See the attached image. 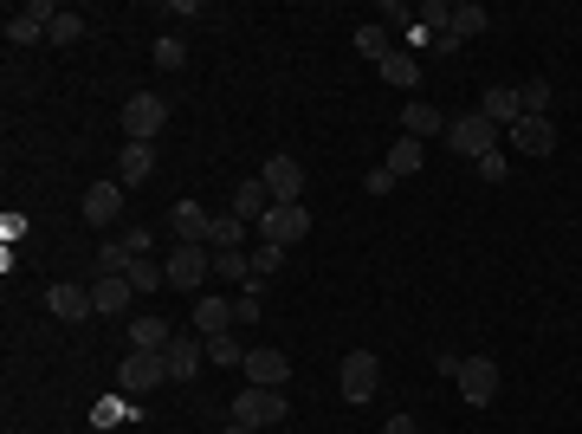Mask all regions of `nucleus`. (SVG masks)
I'll list each match as a JSON object with an SVG mask.
<instances>
[{
  "label": "nucleus",
  "mask_w": 582,
  "mask_h": 434,
  "mask_svg": "<svg viewBox=\"0 0 582 434\" xmlns=\"http://www.w3.org/2000/svg\"><path fill=\"white\" fill-rule=\"evenodd\" d=\"M182 59H188V46H182L175 33H169V39H156V65H162V72H175Z\"/></svg>",
  "instance_id": "obj_37"
},
{
  "label": "nucleus",
  "mask_w": 582,
  "mask_h": 434,
  "mask_svg": "<svg viewBox=\"0 0 582 434\" xmlns=\"http://www.w3.org/2000/svg\"><path fill=\"white\" fill-rule=\"evenodd\" d=\"M485 26H492V13H485L479 0H460V7H453V26H447V33H453V39H479Z\"/></svg>",
  "instance_id": "obj_25"
},
{
  "label": "nucleus",
  "mask_w": 582,
  "mask_h": 434,
  "mask_svg": "<svg viewBox=\"0 0 582 434\" xmlns=\"http://www.w3.org/2000/svg\"><path fill=\"white\" fill-rule=\"evenodd\" d=\"M337 383H343V402H369V396L382 389L376 350H350V357H343V370H337Z\"/></svg>",
  "instance_id": "obj_5"
},
{
  "label": "nucleus",
  "mask_w": 582,
  "mask_h": 434,
  "mask_svg": "<svg viewBox=\"0 0 582 434\" xmlns=\"http://www.w3.org/2000/svg\"><path fill=\"white\" fill-rule=\"evenodd\" d=\"M518 104H524V117H550V104H557L550 78H524V85H518Z\"/></svg>",
  "instance_id": "obj_27"
},
{
  "label": "nucleus",
  "mask_w": 582,
  "mask_h": 434,
  "mask_svg": "<svg viewBox=\"0 0 582 434\" xmlns=\"http://www.w3.org/2000/svg\"><path fill=\"white\" fill-rule=\"evenodd\" d=\"M117 383L130 389V396H149V389L169 383V363H162L156 350H130V357H123V370H117Z\"/></svg>",
  "instance_id": "obj_6"
},
{
  "label": "nucleus",
  "mask_w": 582,
  "mask_h": 434,
  "mask_svg": "<svg viewBox=\"0 0 582 434\" xmlns=\"http://www.w3.org/2000/svg\"><path fill=\"white\" fill-rule=\"evenodd\" d=\"M46 305H52V318H65V324H78V318H91V286H78V279H59V286L46 292Z\"/></svg>",
  "instance_id": "obj_15"
},
{
  "label": "nucleus",
  "mask_w": 582,
  "mask_h": 434,
  "mask_svg": "<svg viewBox=\"0 0 582 434\" xmlns=\"http://www.w3.org/2000/svg\"><path fill=\"white\" fill-rule=\"evenodd\" d=\"M201 357H207L201 331H175V344L162 350V363H169V383H188V376L201 370Z\"/></svg>",
  "instance_id": "obj_12"
},
{
  "label": "nucleus",
  "mask_w": 582,
  "mask_h": 434,
  "mask_svg": "<svg viewBox=\"0 0 582 434\" xmlns=\"http://www.w3.org/2000/svg\"><path fill=\"white\" fill-rule=\"evenodd\" d=\"M123 279H130L136 292H162V286H169V266H162V260H136Z\"/></svg>",
  "instance_id": "obj_31"
},
{
  "label": "nucleus",
  "mask_w": 582,
  "mask_h": 434,
  "mask_svg": "<svg viewBox=\"0 0 582 434\" xmlns=\"http://www.w3.org/2000/svg\"><path fill=\"white\" fill-rule=\"evenodd\" d=\"M233 318H240V324H259V318H266V305H259V279H246V292L233 298Z\"/></svg>",
  "instance_id": "obj_34"
},
{
  "label": "nucleus",
  "mask_w": 582,
  "mask_h": 434,
  "mask_svg": "<svg viewBox=\"0 0 582 434\" xmlns=\"http://www.w3.org/2000/svg\"><path fill=\"white\" fill-rule=\"evenodd\" d=\"M123 214V182H91L85 188V221L91 227H110Z\"/></svg>",
  "instance_id": "obj_17"
},
{
  "label": "nucleus",
  "mask_w": 582,
  "mask_h": 434,
  "mask_svg": "<svg viewBox=\"0 0 582 434\" xmlns=\"http://www.w3.org/2000/svg\"><path fill=\"white\" fill-rule=\"evenodd\" d=\"M207 273H214V247H175L169 253V286L175 292H201Z\"/></svg>",
  "instance_id": "obj_9"
},
{
  "label": "nucleus",
  "mask_w": 582,
  "mask_h": 434,
  "mask_svg": "<svg viewBox=\"0 0 582 434\" xmlns=\"http://www.w3.org/2000/svg\"><path fill=\"white\" fill-rule=\"evenodd\" d=\"M240 370H246V383H253V389H279V383H291V357H285V350H272V344H253Z\"/></svg>",
  "instance_id": "obj_8"
},
{
  "label": "nucleus",
  "mask_w": 582,
  "mask_h": 434,
  "mask_svg": "<svg viewBox=\"0 0 582 434\" xmlns=\"http://www.w3.org/2000/svg\"><path fill=\"white\" fill-rule=\"evenodd\" d=\"M162 130H169V98H156V91H136V98L123 104V137H130V143H156Z\"/></svg>",
  "instance_id": "obj_1"
},
{
  "label": "nucleus",
  "mask_w": 582,
  "mask_h": 434,
  "mask_svg": "<svg viewBox=\"0 0 582 434\" xmlns=\"http://www.w3.org/2000/svg\"><path fill=\"white\" fill-rule=\"evenodd\" d=\"M169 234H175V247H207V240H214V214H207L201 201H175Z\"/></svg>",
  "instance_id": "obj_7"
},
{
  "label": "nucleus",
  "mask_w": 582,
  "mask_h": 434,
  "mask_svg": "<svg viewBox=\"0 0 582 434\" xmlns=\"http://www.w3.org/2000/svg\"><path fill=\"white\" fill-rule=\"evenodd\" d=\"M253 234L259 240H272V247H298V240L304 234H311V214H304V201H272V208H266V221H259L253 227Z\"/></svg>",
  "instance_id": "obj_3"
},
{
  "label": "nucleus",
  "mask_w": 582,
  "mask_h": 434,
  "mask_svg": "<svg viewBox=\"0 0 582 434\" xmlns=\"http://www.w3.org/2000/svg\"><path fill=\"white\" fill-rule=\"evenodd\" d=\"M505 137H511V156H550L557 149V124L550 117H518Z\"/></svg>",
  "instance_id": "obj_11"
},
{
  "label": "nucleus",
  "mask_w": 582,
  "mask_h": 434,
  "mask_svg": "<svg viewBox=\"0 0 582 434\" xmlns=\"http://www.w3.org/2000/svg\"><path fill=\"white\" fill-rule=\"evenodd\" d=\"M363 188H369V195H388V188H395V175H388V162H376V169L363 175Z\"/></svg>",
  "instance_id": "obj_39"
},
{
  "label": "nucleus",
  "mask_w": 582,
  "mask_h": 434,
  "mask_svg": "<svg viewBox=\"0 0 582 434\" xmlns=\"http://www.w3.org/2000/svg\"><path fill=\"white\" fill-rule=\"evenodd\" d=\"M376 72H382L395 91H414V85H421V65H414V52H388V59L376 65Z\"/></svg>",
  "instance_id": "obj_24"
},
{
  "label": "nucleus",
  "mask_w": 582,
  "mask_h": 434,
  "mask_svg": "<svg viewBox=\"0 0 582 434\" xmlns=\"http://www.w3.org/2000/svg\"><path fill=\"white\" fill-rule=\"evenodd\" d=\"M246 234H253V227H246L240 214H227V221H220V214H214V240H207V247H214V253H233V247H240Z\"/></svg>",
  "instance_id": "obj_29"
},
{
  "label": "nucleus",
  "mask_w": 582,
  "mask_h": 434,
  "mask_svg": "<svg viewBox=\"0 0 582 434\" xmlns=\"http://www.w3.org/2000/svg\"><path fill=\"white\" fill-rule=\"evenodd\" d=\"M266 208H272V195H266V182H259V175H246L240 188H233V214H240L246 227H259L266 221Z\"/></svg>",
  "instance_id": "obj_20"
},
{
  "label": "nucleus",
  "mask_w": 582,
  "mask_h": 434,
  "mask_svg": "<svg viewBox=\"0 0 582 434\" xmlns=\"http://www.w3.org/2000/svg\"><path fill=\"white\" fill-rule=\"evenodd\" d=\"M285 415H291L285 389H253V383H246L240 396H233V422H246V428H279Z\"/></svg>",
  "instance_id": "obj_2"
},
{
  "label": "nucleus",
  "mask_w": 582,
  "mask_h": 434,
  "mask_svg": "<svg viewBox=\"0 0 582 434\" xmlns=\"http://www.w3.org/2000/svg\"><path fill=\"white\" fill-rule=\"evenodd\" d=\"M169 344H175V331L162 318H149V311H143V318H130V350H156V357H162Z\"/></svg>",
  "instance_id": "obj_22"
},
{
  "label": "nucleus",
  "mask_w": 582,
  "mask_h": 434,
  "mask_svg": "<svg viewBox=\"0 0 582 434\" xmlns=\"http://www.w3.org/2000/svg\"><path fill=\"white\" fill-rule=\"evenodd\" d=\"M479 117H485V124H498V130H511V124L524 117V104H518V85H492V91L479 98Z\"/></svg>",
  "instance_id": "obj_18"
},
{
  "label": "nucleus",
  "mask_w": 582,
  "mask_h": 434,
  "mask_svg": "<svg viewBox=\"0 0 582 434\" xmlns=\"http://www.w3.org/2000/svg\"><path fill=\"white\" fill-rule=\"evenodd\" d=\"M130 298H136V286L123 273H97L91 279V305L104 311V318H123V311H130Z\"/></svg>",
  "instance_id": "obj_14"
},
{
  "label": "nucleus",
  "mask_w": 582,
  "mask_h": 434,
  "mask_svg": "<svg viewBox=\"0 0 582 434\" xmlns=\"http://www.w3.org/2000/svg\"><path fill=\"white\" fill-rule=\"evenodd\" d=\"M447 149H453V156H492V149H498V124H485V117L479 111H466V117H447Z\"/></svg>",
  "instance_id": "obj_4"
},
{
  "label": "nucleus",
  "mask_w": 582,
  "mask_h": 434,
  "mask_svg": "<svg viewBox=\"0 0 582 434\" xmlns=\"http://www.w3.org/2000/svg\"><path fill=\"white\" fill-rule=\"evenodd\" d=\"M434 370H440V376H453V383H460V370H466V357H460V350H440V357H434Z\"/></svg>",
  "instance_id": "obj_40"
},
{
  "label": "nucleus",
  "mask_w": 582,
  "mask_h": 434,
  "mask_svg": "<svg viewBox=\"0 0 582 434\" xmlns=\"http://www.w3.org/2000/svg\"><path fill=\"white\" fill-rule=\"evenodd\" d=\"M201 344H207V363H220V370H240V363H246V344H240L233 331H220V337H201Z\"/></svg>",
  "instance_id": "obj_26"
},
{
  "label": "nucleus",
  "mask_w": 582,
  "mask_h": 434,
  "mask_svg": "<svg viewBox=\"0 0 582 434\" xmlns=\"http://www.w3.org/2000/svg\"><path fill=\"white\" fill-rule=\"evenodd\" d=\"M156 175V143H123V156H117V182L123 188H136V182H149Z\"/></svg>",
  "instance_id": "obj_19"
},
{
  "label": "nucleus",
  "mask_w": 582,
  "mask_h": 434,
  "mask_svg": "<svg viewBox=\"0 0 582 434\" xmlns=\"http://www.w3.org/2000/svg\"><path fill=\"white\" fill-rule=\"evenodd\" d=\"M227 434H259V428H246V422H227Z\"/></svg>",
  "instance_id": "obj_42"
},
{
  "label": "nucleus",
  "mask_w": 582,
  "mask_h": 434,
  "mask_svg": "<svg viewBox=\"0 0 582 434\" xmlns=\"http://www.w3.org/2000/svg\"><path fill=\"white\" fill-rule=\"evenodd\" d=\"M447 26H453L447 0H421V33H447Z\"/></svg>",
  "instance_id": "obj_36"
},
{
  "label": "nucleus",
  "mask_w": 582,
  "mask_h": 434,
  "mask_svg": "<svg viewBox=\"0 0 582 434\" xmlns=\"http://www.w3.org/2000/svg\"><path fill=\"white\" fill-rule=\"evenodd\" d=\"M356 52H369V59H388V52H395V46H388V26L376 20V26H356Z\"/></svg>",
  "instance_id": "obj_32"
},
{
  "label": "nucleus",
  "mask_w": 582,
  "mask_h": 434,
  "mask_svg": "<svg viewBox=\"0 0 582 434\" xmlns=\"http://www.w3.org/2000/svg\"><path fill=\"white\" fill-rule=\"evenodd\" d=\"M259 182H266L272 201H304V162L298 156H272L266 169H259Z\"/></svg>",
  "instance_id": "obj_10"
},
{
  "label": "nucleus",
  "mask_w": 582,
  "mask_h": 434,
  "mask_svg": "<svg viewBox=\"0 0 582 434\" xmlns=\"http://www.w3.org/2000/svg\"><path fill=\"white\" fill-rule=\"evenodd\" d=\"M427 169V143H414V137H395V149H388V175H421Z\"/></svg>",
  "instance_id": "obj_23"
},
{
  "label": "nucleus",
  "mask_w": 582,
  "mask_h": 434,
  "mask_svg": "<svg viewBox=\"0 0 582 434\" xmlns=\"http://www.w3.org/2000/svg\"><path fill=\"white\" fill-rule=\"evenodd\" d=\"M46 39L52 46H78V39H85V13H72V7H59V20L46 26Z\"/></svg>",
  "instance_id": "obj_28"
},
{
  "label": "nucleus",
  "mask_w": 582,
  "mask_h": 434,
  "mask_svg": "<svg viewBox=\"0 0 582 434\" xmlns=\"http://www.w3.org/2000/svg\"><path fill=\"white\" fill-rule=\"evenodd\" d=\"M214 279H253V260H246L240 247H233V253H214Z\"/></svg>",
  "instance_id": "obj_35"
},
{
  "label": "nucleus",
  "mask_w": 582,
  "mask_h": 434,
  "mask_svg": "<svg viewBox=\"0 0 582 434\" xmlns=\"http://www.w3.org/2000/svg\"><path fill=\"white\" fill-rule=\"evenodd\" d=\"M123 253H130V260H156V234H149V227H123Z\"/></svg>",
  "instance_id": "obj_33"
},
{
  "label": "nucleus",
  "mask_w": 582,
  "mask_h": 434,
  "mask_svg": "<svg viewBox=\"0 0 582 434\" xmlns=\"http://www.w3.org/2000/svg\"><path fill=\"white\" fill-rule=\"evenodd\" d=\"M233 298H194V331L201 337H220V331H233Z\"/></svg>",
  "instance_id": "obj_21"
},
{
  "label": "nucleus",
  "mask_w": 582,
  "mask_h": 434,
  "mask_svg": "<svg viewBox=\"0 0 582 434\" xmlns=\"http://www.w3.org/2000/svg\"><path fill=\"white\" fill-rule=\"evenodd\" d=\"M382 434H421V422H414V415H388Z\"/></svg>",
  "instance_id": "obj_41"
},
{
  "label": "nucleus",
  "mask_w": 582,
  "mask_h": 434,
  "mask_svg": "<svg viewBox=\"0 0 582 434\" xmlns=\"http://www.w3.org/2000/svg\"><path fill=\"white\" fill-rule=\"evenodd\" d=\"M401 137H414V143H427V137H447V117H440L427 98H408V111H401Z\"/></svg>",
  "instance_id": "obj_16"
},
{
  "label": "nucleus",
  "mask_w": 582,
  "mask_h": 434,
  "mask_svg": "<svg viewBox=\"0 0 582 434\" xmlns=\"http://www.w3.org/2000/svg\"><path fill=\"white\" fill-rule=\"evenodd\" d=\"M505 175H511V156H505V149L479 156V182H505Z\"/></svg>",
  "instance_id": "obj_38"
},
{
  "label": "nucleus",
  "mask_w": 582,
  "mask_h": 434,
  "mask_svg": "<svg viewBox=\"0 0 582 434\" xmlns=\"http://www.w3.org/2000/svg\"><path fill=\"white\" fill-rule=\"evenodd\" d=\"M460 396L473 402V409H485V402L498 396V363H492V357H466V370H460Z\"/></svg>",
  "instance_id": "obj_13"
},
{
  "label": "nucleus",
  "mask_w": 582,
  "mask_h": 434,
  "mask_svg": "<svg viewBox=\"0 0 582 434\" xmlns=\"http://www.w3.org/2000/svg\"><path fill=\"white\" fill-rule=\"evenodd\" d=\"M246 260H253V279H259V286H266V279H279V266H285V247H272V240H259V247L246 253Z\"/></svg>",
  "instance_id": "obj_30"
}]
</instances>
